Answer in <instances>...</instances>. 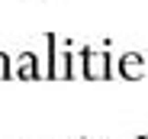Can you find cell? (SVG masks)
<instances>
[{
  "label": "cell",
  "instance_id": "obj_5",
  "mask_svg": "<svg viewBox=\"0 0 148 139\" xmlns=\"http://www.w3.org/2000/svg\"><path fill=\"white\" fill-rule=\"evenodd\" d=\"M13 75V65H10V55L7 52H0V81H7Z\"/></svg>",
  "mask_w": 148,
  "mask_h": 139
},
{
  "label": "cell",
  "instance_id": "obj_2",
  "mask_svg": "<svg viewBox=\"0 0 148 139\" xmlns=\"http://www.w3.org/2000/svg\"><path fill=\"white\" fill-rule=\"evenodd\" d=\"M81 75L87 78V81H106L110 78V71H113V62H110V55L106 52H90V49H84L81 52Z\"/></svg>",
  "mask_w": 148,
  "mask_h": 139
},
{
  "label": "cell",
  "instance_id": "obj_3",
  "mask_svg": "<svg viewBox=\"0 0 148 139\" xmlns=\"http://www.w3.org/2000/svg\"><path fill=\"white\" fill-rule=\"evenodd\" d=\"M119 75L126 78V81H142V78H148V58L145 55H138V52H126L119 58Z\"/></svg>",
  "mask_w": 148,
  "mask_h": 139
},
{
  "label": "cell",
  "instance_id": "obj_4",
  "mask_svg": "<svg viewBox=\"0 0 148 139\" xmlns=\"http://www.w3.org/2000/svg\"><path fill=\"white\" fill-rule=\"evenodd\" d=\"M16 78H19V81H39V78H42V71H39V55H36V52H23V55H19Z\"/></svg>",
  "mask_w": 148,
  "mask_h": 139
},
{
  "label": "cell",
  "instance_id": "obj_6",
  "mask_svg": "<svg viewBox=\"0 0 148 139\" xmlns=\"http://www.w3.org/2000/svg\"><path fill=\"white\" fill-rule=\"evenodd\" d=\"M138 139H148V136H138Z\"/></svg>",
  "mask_w": 148,
  "mask_h": 139
},
{
  "label": "cell",
  "instance_id": "obj_1",
  "mask_svg": "<svg viewBox=\"0 0 148 139\" xmlns=\"http://www.w3.org/2000/svg\"><path fill=\"white\" fill-rule=\"evenodd\" d=\"M45 45H48V68H45V78L52 81H71L74 78V55L64 49H58V39L55 33H45Z\"/></svg>",
  "mask_w": 148,
  "mask_h": 139
}]
</instances>
